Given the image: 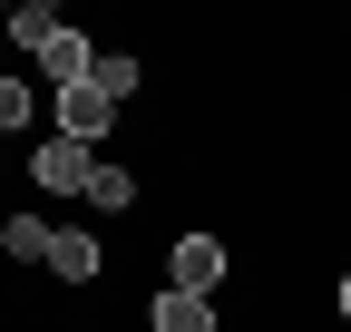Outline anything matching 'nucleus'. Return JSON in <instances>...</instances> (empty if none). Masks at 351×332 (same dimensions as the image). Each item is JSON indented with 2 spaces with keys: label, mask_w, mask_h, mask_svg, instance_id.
I'll return each mask as SVG.
<instances>
[{
  "label": "nucleus",
  "mask_w": 351,
  "mask_h": 332,
  "mask_svg": "<svg viewBox=\"0 0 351 332\" xmlns=\"http://www.w3.org/2000/svg\"><path fill=\"white\" fill-rule=\"evenodd\" d=\"M225 274H234V254H225V235H176L166 244V294H225Z\"/></svg>",
  "instance_id": "obj_1"
},
{
  "label": "nucleus",
  "mask_w": 351,
  "mask_h": 332,
  "mask_svg": "<svg viewBox=\"0 0 351 332\" xmlns=\"http://www.w3.org/2000/svg\"><path fill=\"white\" fill-rule=\"evenodd\" d=\"M29 176L49 186V195H88L98 156H88V147H69V137H39V147H29Z\"/></svg>",
  "instance_id": "obj_2"
},
{
  "label": "nucleus",
  "mask_w": 351,
  "mask_h": 332,
  "mask_svg": "<svg viewBox=\"0 0 351 332\" xmlns=\"http://www.w3.org/2000/svg\"><path fill=\"white\" fill-rule=\"evenodd\" d=\"M117 117H127V108H117V98H98V88H59V137H69V147H88V156H98V137L117 128Z\"/></svg>",
  "instance_id": "obj_3"
},
{
  "label": "nucleus",
  "mask_w": 351,
  "mask_h": 332,
  "mask_svg": "<svg viewBox=\"0 0 351 332\" xmlns=\"http://www.w3.org/2000/svg\"><path fill=\"white\" fill-rule=\"evenodd\" d=\"M49 274H59V283H98V274H108L98 235H88V225H59V235H49Z\"/></svg>",
  "instance_id": "obj_4"
},
{
  "label": "nucleus",
  "mask_w": 351,
  "mask_h": 332,
  "mask_svg": "<svg viewBox=\"0 0 351 332\" xmlns=\"http://www.w3.org/2000/svg\"><path fill=\"white\" fill-rule=\"evenodd\" d=\"M147 332H215V303L205 294H156L147 303Z\"/></svg>",
  "instance_id": "obj_5"
},
{
  "label": "nucleus",
  "mask_w": 351,
  "mask_h": 332,
  "mask_svg": "<svg viewBox=\"0 0 351 332\" xmlns=\"http://www.w3.org/2000/svg\"><path fill=\"white\" fill-rule=\"evenodd\" d=\"M49 215H10V225H0V254H10V264H39V274H49Z\"/></svg>",
  "instance_id": "obj_6"
},
{
  "label": "nucleus",
  "mask_w": 351,
  "mask_h": 332,
  "mask_svg": "<svg viewBox=\"0 0 351 332\" xmlns=\"http://www.w3.org/2000/svg\"><path fill=\"white\" fill-rule=\"evenodd\" d=\"M147 186H137V166H117V156H98V176H88V205H98V215H127V205H137Z\"/></svg>",
  "instance_id": "obj_7"
},
{
  "label": "nucleus",
  "mask_w": 351,
  "mask_h": 332,
  "mask_svg": "<svg viewBox=\"0 0 351 332\" xmlns=\"http://www.w3.org/2000/svg\"><path fill=\"white\" fill-rule=\"evenodd\" d=\"M88 88H98V98H117V108H127V98H137V88H147V69H137V49H98V69H88Z\"/></svg>",
  "instance_id": "obj_8"
},
{
  "label": "nucleus",
  "mask_w": 351,
  "mask_h": 332,
  "mask_svg": "<svg viewBox=\"0 0 351 332\" xmlns=\"http://www.w3.org/2000/svg\"><path fill=\"white\" fill-rule=\"evenodd\" d=\"M59 29H69V20L49 10V0H20V10H10V39H20V49H29V59H39V49H49V39H59Z\"/></svg>",
  "instance_id": "obj_9"
},
{
  "label": "nucleus",
  "mask_w": 351,
  "mask_h": 332,
  "mask_svg": "<svg viewBox=\"0 0 351 332\" xmlns=\"http://www.w3.org/2000/svg\"><path fill=\"white\" fill-rule=\"evenodd\" d=\"M29 117H39V98H29V78H10V69H0V137H20Z\"/></svg>",
  "instance_id": "obj_10"
},
{
  "label": "nucleus",
  "mask_w": 351,
  "mask_h": 332,
  "mask_svg": "<svg viewBox=\"0 0 351 332\" xmlns=\"http://www.w3.org/2000/svg\"><path fill=\"white\" fill-rule=\"evenodd\" d=\"M332 313H341V322H351V264H341V283H332Z\"/></svg>",
  "instance_id": "obj_11"
},
{
  "label": "nucleus",
  "mask_w": 351,
  "mask_h": 332,
  "mask_svg": "<svg viewBox=\"0 0 351 332\" xmlns=\"http://www.w3.org/2000/svg\"><path fill=\"white\" fill-rule=\"evenodd\" d=\"M0 39H10V10H0Z\"/></svg>",
  "instance_id": "obj_12"
}]
</instances>
